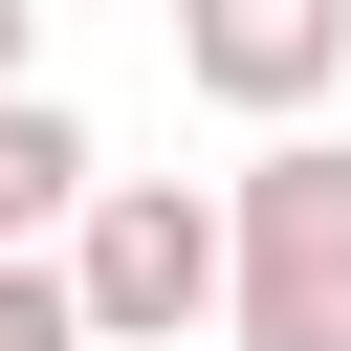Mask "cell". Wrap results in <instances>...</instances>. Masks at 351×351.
Instances as JSON below:
<instances>
[{
    "mask_svg": "<svg viewBox=\"0 0 351 351\" xmlns=\"http://www.w3.org/2000/svg\"><path fill=\"white\" fill-rule=\"evenodd\" d=\"M219 329L241 351H351V154L285 132V110L219 176Z\"/></svg>",
    "mask_w": 351,
    "mask_h": 351,
    "instance_id": "1",
    "label": "cell"
},
{
    "mask_svg": "<svg viewBox=\"0 0 351 351\" xmlns=\"http://www.w3.org/2000/svg\"><path fill=\"white\" fill-rule=\"evenodd\" d=\"M66 307H88V351L219 329V197H197V176H88V197H66Z\"/></svg>",
    "mask_w": 351,
    "mask_h": 351,
    "instance_id": "2",
    "label": "cell"
},
{
    "mask_svg": "<svg viewBox=\"0 0 351 351\" xmlns=\"http://www.w3.org/2000/svg\"><path fill=\"white\" fill-rule=\"evenodd\" d=\"M176 66H197L219 110H329V66H351V0H176Z\"/></svg>",
    "mask_w": 351,
    "mask_h": 351,
    "instance_id": "3",
    "label": "cell"
},
{
    "mask_svg": "<svg viewBox=\"0 0 351 351\" xmlns=\"http://www.w3.org/2000/svg\"><path fill=\"white\" fill-rule=\"evenodd\" d=\"M66 197H88V132H66L44 88H0V241H44Z\"/></svg>",
    "mask_w": 351,
    "mask_h": 351,
    "instance_id": "4",
    "label": "cell"
},
{
    "mask_svg": "<svg viewBox=\"0 0 351 351\" xmlns=\"http://www.w3.org/2000/svg\"><path fill=\"white\" fill-rule=\"evenodd\" d=\"M0 351H88V307H66V263H44V241H0Z\"/></svg>",
    "mask_w": 351,
    "mask_h": 351,
    "instance_id": "5",
    "label": "cell"
},
{
    "mask_svg": "<svg viewBox=\"0 0 351 351\" xmlns=\"http://www.w3.org/2000/svg\"><path fill=\"white\" fill-rule=\"evenodd\" d=\"M22 44H44V0H0V88H22Z\"/></svg>",
    "mask_w": 351,
    "mask_h": 351,
    "instance_id": "6",
    "label": "cell"
}]
</instances>
